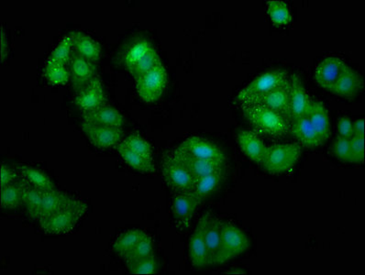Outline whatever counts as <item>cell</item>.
Returning a JSON list of instances; mask_svg holds the SVG:
<instances>
[{
    "mask_svg": "<svg viewBox=\"0 0 365 275\" xmlns=\"http://www.w3.org/2000/svg\"><path fill=\"white\" fill-rule=\"evenodd\" d=\"M127 267L133 274H155L158 271V264L153 255L142 260L130 262L127 264Z\"/></svg>",
    "mask_w": 365,
    "mask_h": 275,
    "instance_id": "39",
    "label": "cell"
},
{
    "mask_svg": "<svg viewBox=\"0 0 365 275\" xmlns=\"http://www.w3.org/2000/svg\"><path fill=\"white\" fill-rule=\"evenodd\" d=\"M243 113L257 133L280 138L290 131L291 123L283 115L260 105L242 107Z\"/></svg>",
    "mask_w": 365,
    "mask_h": 275,
    "instance_id": "1",
    "label": "cell"
},
{
    "mask_svg": "<svg viewBox=\"0 0 365 275\" xmlns=\"http://www.w3.org/2000/svg\"><path fill=\"white\" fill-rule=\"evenodd\" d=\"M152 47V44L145 39H140L135 41L127 51L126 56H125V65L127 69L130 73L133 71L134 67L137 63L142 60L143 57L145 56L147 51Z\"/></svg>",
    "mask_w": 365,
    "mask_h": 275,
    "instance_id": "35",
    "label": "cell"
},
{
    "mask_svg": "<svg viewBox=\"0 0 365 275\" xmlns=\"http://www.w3.org/2000/svg\"><path fill=\"white\" fill-rule=\"evenodd\" d=\"M43 194V190H38V188L29 184H27L26 188H25L24 206L26 207L29 216L33 219L38 220V217H39Z\"/></svg>",
    "mask_w": 365,
    "mask_h": 275,
    "instance_id": "33",
    "label": "cell"
},
{
    "mask_svg": "<svg viewBox=\"0 0 365 275\" xmlns=\"http://www.w3.org/2000/svg\"><path fill=\"white\" fill-rule=\"evenodd\" d=\"M200 204L191 193H175L171 210L176 228L180 230L190 228L195 211Z\"/></svg>",
    "mask_w": 365,
    "mask_h": 275,
    "instance_id": "9",
    "label": "cell"
},
{
    "mask_svg": "<svg viewBox=\"0 0 365 275\" xmlns=\"http://www.w3.org/2000/svg\"><path fill=\"white\" fill-rule=\"evenodd\" d=\"M153 247L155 245H153L152 237L145 233L137 244L124 256L123 259L126 261V264L142 260V259L153 255Z\"/></svg>",
    "mask_w": 365,
    "mask_h": 275,
    "instance_id": "32",
    "label": "cell"
},
{
    "mask_svg": "<svg viewBox=\"0 0 365 275\" xmlns=\"http://www.w3.org/2000/svg\"><path fill=\"white\" fill-rule=\"evenodd\" d=\"M354 136L364 138V118H359V120H354Z\"/></svg>",
    "mask_w": 365,
    "mask_h": 275,
    "instance_id": "44",
    "label": "cell"
},
{
    "mask_svg": "<svg viewBox=\"0 0 365 275\" xmlns=\"http://www.w3.org/2000/svg\"><path fill=\"white\" fill-rule=\"evenodd\" d=\"M290 131L299 145L306 148H316L323 145L307 115L293 121Z\"/></svg>",
    "mask_w": 365,
    "mask_h": 275,
    "instance_id": "23",
    "label": "cell"
},
{
    "mask_svg": "<svg viewBox=\"0 0 365 275\" xmlns=\"http://www.w3.org/2000/svg\"><path fill=\"white\" fill-rule=\"evenodd\" d=\"M117 150L118 155L121 156V158H123L131 168L144 172V174H152V172H155V168L153 159L144 157V156L139 155V153L131 151V150L125 146L123 142L118 145Z\"/></svg>",
    "mask_w": 365,
    "mask_h": 275,
    "instance_id": "29",
    "label": "cell"
},
{
    "mask_svg": "<svg viewBox=\"0 0 365 275\" xmlns=\"http://www.w3.org/2000/svg\"><path fill=\"white\" fill-rule=\"evenodd\" d=\"M289 97L290 83L288 79L283 85L269 92L268 94L259 98L252 105H260L262 107L270 108V110L283 115L289 120Z\"/></svg>",
    "mask_w": 365,
    "mask_h": 275,
    "instance_id": "16",
    "label": "cell"
},
{
    "mask_svg": "<svg viewBox=\"0 0 365 275\" xmlns=\"http://www.w3.org/2000/svg\"><path fill=\"white\" fill-rule=\"evenodd\" d=\"M347 65L339 57L329 56L322 60L317 66L315 80L322 88L331 89L338 81Z\"/></svg>",
    "mask_w": 365,
    "mask_h": 275,
    "instance_id": "13",
    "label": "cell"
},
{
    "mask_svg": "<svg viewBox=\"0 0 365 275\" xmlns=\"http://www.w3.org/2000/svg\"><path fill=\"white\" fill-rule=\"evenodd\" d=\"M27 184V181L21 175V177L14 183L7 187H0L2 209H15L22 206Z\"/></svg>",
    "mask_w": 365,
    "mask_h": 275,
    "instance_id": "25",
    "label": "cell"
},
{
    "mask_svg": "<svg viewBox=\"0 0 365 275\" xmlns=\"http://www.w3.org/2000/svg\"><path fill=\"white\" fill-rule=\"evenodd\" d=\"M71 194L58 190L43 191L38 220L53 215L73 200Z\"/></svg>",
    "mask_w": 365,
    "mask_h": 275,
    "instance_id": "24",
    "label": "cell"
},
{
    "mask_svg": "<svg viewBox=\"0 0 365 275\" xmlns=\"http://www.w3.org/2000/svg\"><path fill=\"white\" fill-rule=\"evenodd\" d=\"M171 153L178 162L188 169V171L196 177L197 180L207 177V175L226 171V164L223 162L193 157V156L179 151L176 148Z\"/></svg>",
    "mask_w": 365,
    "mask_h": 275,
    "instance_id": "10",
    "label": "cell"
},
{
    "mask_svg": "<svg viewBox=\"0 0 365 275\" xmlns=\"http://www.w3.org/2000/svg\"><path fill=\"white\" fill-rule=\"evenodd\" d=\"M21 177L20 172L14 171V169L4 164L0 169V187H7Z\"/></svg>",
    "mask_w": 365,
    "mask_h": 275,
    "instance_id": "42",
    "label": "cell"
},
{
    "mask_svg": "<svg viewBox=\"0 0 365 275\" xmlns=\"http://www.w3.org/2000/svg\"><path fill=\"white\" fill-rule=\"evenodd\" d=\"M106 95L103 85L98 78H95L84 88L78 91L76 97V104L83 112L96 110L104 105Z\"/></svg>",
    "mask_w": 365,
    "mask_h": 275,
    "instance_id": "14",
    "label": "cell"
},
{
    "mask_svg": "<svg viewBox=\"0 0 365 275\" xmlns=\"http://www.w3.org/2000/svg\"><path fill=\"white\" fill-rule=\"evenodd\" d=\"M73 53V40L71 34L63 38L60 43L54 48L48 60L56 61L62 63H68Z\"/></svg>",
    "mask_w": 365,
    "mask_h": 275,
    "instance_id": "37",
    "label": "cell"
},
{
    "mask_svg": "<svg viewBox=\"0 0 365 275\" xmlns=\"http://www.w3.org/2000/svg\"><path fill=\"white\" fill-rule=\"evenodd\" d=\"M302 146L299 143H280L267 147L262 167L271 175L291 170L299 161Z\"/></svg>",
    "mask_w": 365,
    "mask_h": 275,
    "instance_id": "3",
    "label": "cell"
},
{
    "mask_svg": "<svg viewBox=\"0 0 365 275\" xmlns=\"http://www.w3.org/2000/svg\"><path fill=\"white\" fill-rule=\"evenodd\" d=\"M290 97H289V121H293L303 116H306L309 111L312 99L304 88L299 75L289 76Z\"/></svg>",
    "mask_w": 365,
    "mask_h": 275,
    "instance_id": "12",
    "label": "cell"
},
{
    "mask_svg": "<svg viewBox=\"0 0 365 275\" xmlns=\"http://www.w3.org/2000/svg\"><path fill=\"white\" fill-rule=\"evenodd\" d=\"M2 33V60L5 58L6 56V50H7V48L5 47L6 41H5V35H4V31H1ZM8 51V50H7Z\"/></svg>",
    "mask_w": 365,
    "mask_h": 275,
    "instance_id": "45",
    "label": "cell"
},
{
    "mask_svg": "<svg viewBox=\"0 0 365 275\" xmlns=\"http://www.w3.org/2000/svg\"><path fill=\"white\" fill-rule=\"evenodd\" d=\"M224 175L225 172H220L197 179L196 187L191 194L196 197L200 204H202L205 200L219 190L224 180Z\"/></svg>",
    "mask_w": 365,
    "mask_h": 275,
    "instance_id": "27",
    "label": "cell"
},
{
    "mask_svg": "<svg viewBox=\"0 0 365 275\" xmlns=\"http://www.w3.org/2000/svg\"><path fill=\"white\" fill-rule=\"evenodd\" d=\"M73 50L93 63L98 62L101 57L102 49L97 40L82 33H71Z\"/></svg>",
    "mask_w": 365,
    "mask_h": 275,
    "instance_id": "26",
    "label": "cell"
},
{
    "mask_svg": "<svg viewBox=\"0 0 365 275\" xmlns=\"http://www.w3.org/2000/svg\"><path fill=\"white\" fill-rule=\"evenodd\" d=\"M145 233L140 229L128 230V232L123 233V234L118 237L117 241L115 242L113 251L118 256L123 258L137 244L138 242L143 238Z\"/></svg>",
    "mask_w": 365,
    "mask_h": 275,
    "instance_id": "31",
    "label": "cell"
},
{
    "mask_svg": "<svg viewBox=\"0 0 365 275\" xmlns=\"http://www.w3.org/2000/svg\"><path fill=\"white\" fill-rule=\"evenodd\" d=\"M135 81L138 94L143 101H156L165 90L168 73L161 63Z\"/></svg>",
    "mask_w": 365,
    "mask_h": 275,
    "instance_id": "7",
    "label": "cell"
},
{
    "mask_svg": "<svg viewBox=\"0 0 365 275\" xmlns=\"http://www.w3.org/2000/svg\"><path fill=\"white\" fill-rule=\"evenodd\" d=\"M352 162L361 164L364 159V138L354 136L350 140Z\"/></svg>",
    "mask_w": 365,
    "mask_h": 275,
    "instance_id": "41",
    "label": "cell"
},
{
    "mask_svg": "<svg viewBox=\"0 0 365 275\" xmlns=\"http://www.w3.org/2000/svg\"><path fill=\"white\" fill-rule=\"evenodd\" d=\"M84 123L121 128L124 124V118L120 112L110 105H104L94 110L83 113Z\"/></svg>",
    "mask_w": 365,
    "mask_h": 275,
    "instance_id": "22",
    "label": "cell"
},
{
    "mask_svg": "<svg viewBox=\"0 0 365 275\" xmlns=\"http://www.w3.org/2000/svg\"><path fill=\"white\" fill-rule=\"evenodd\" d=\"M44 78L53 85H63L67 84L71 79L70 69L65 63L48 60L43 71Z\"/></svg>",
    "mask_w": 365,
    "mask_h": 275,
    "instance_id": "30",
    "label": "cell"
},
{
    "mask_svg": "<svg viewBox=\"0 0 365 275\" xmlns=\"http://www.w3.org/2000/svg\"><path fill=\"white\" fill-rule=\"evenodd\" d=\"M17 169L21 177H24L29 185H33L38 190L43 191L56 190V187L52 179L39 168L30 165H20Z\"/></svg>",
    "mask_w": 365,
    "mask_h": 275,
    "instance_id": "28",
    "label": "cell"
},
{
    "mask_svg": "<svg viewBox=\"0 0 365 275\" xmlns=\"http://www.w3.org/2000/svg\"><path fill=\"white\" fill-rule=\"evenodd\" d=\"M123 143L131 151L139 153L144 157L153 159L152 146L146 140H144L143 137L138 135V134H133V135L127 137Z\"/></svg>",
    "mask_w": 365,
    "mask_h": 275,
    "instance_id": "38",
    "label": "cell"
},
{
    "mask_svg": "<svg viewBox=\"0 0 365 275\" xmlns=\"http://www.w3.org/2000/svg\"><path fill=\"white\" fill-rule=\"evenodd\" d=\"M363 88V78L347 66L344 73L339 76L338 81L331 89V92L339 97L354 98L356 97Z\"/></svg>",
    "mask_w": 365,
    "mask_h": 275,
    "instance_id": "19",
    "label": "cell"
},
{
    "mask_svg": "<svg viewBox=\"0 0 365 275\" xmlns=\"http://www.w3.org/2000/svg\"><path fill=\"white\" fill-rule=\"evenodd\" d=\"M332 153L339 161L344 162H352L350 140L338 137L333 142Z\"/></svg>",
    "mask_w": 365,
    "mask_h": 275,
    "instance_id": "40",
    "label": "cell"
},
{
    "mask_svg": "<svg viewBox=\"0 0 365 275\" xmlns=\"http://www.w3.org/2000/svg\"><path fill=\"white\" fill-rule=\"evenodd\" d=\"M307 116L322 142H327L331 136V127L329 112L327 110L325 105L312 99V103H310Z\"/></svg>",
    "mask_w": 365,
    "mask_h": 275,
    "instance_id": "20",
    "label": "cell"
},
{
    "mask_svg": "<svg viewBox=\"0 0 365 275\" xmlns=\"http://www.w3.org/2000/svg\"><path fill=\"white\" fill-rule=\"evenodd\" d=\"M205 223H206V217L204 215L198 222L190 242V257L192 264L197 268L209 266L207 246L204 237Z\"/></svg>",
    "mask_w": 365,
    "mask_h": 275,
    "instance_id": "21",
    "label": "cell"
},
{
    "mask_svg": "<svg viewBox=\"0 0 365 275\" xmlns=\"http://www.w3.org/2000/svg\"><path fill=\"white\" fill-rule=\"evenodd\" d=\"M81 128L92 145L101 149L110 148L116 145L123 136V129L118 127L84 123Z\"/></svg>",
    "mask_w": 365,
    "mask_h": 275,
    "instance_id": "11",
    "label": "cell"
},
{
    "mask_svg": "<svg viewBox=\"0 0 365 275\" xmlns=\"http://www.w3.org/2000/svg\"><path fill=\"white\" fill-rule=\"evenodd\" d=\"M163 177L165 183L175 193H191L197 181L188 169L172 155L171 152L166 153L163 157Z\"/></svg>",
    "mask_w": 365,
    "mask_h": 275,
    "instance_id": "6",
    "label": "cell"
},
{
    "mask_svg": "<svg viewBox=\"0 0 365 275\" xmlns=\"http://www.w3.org/2000/svg\"><path fill=\"white\" fill-rule=\"evenodd\" d=\"M267 6L269 17L274 24L284 25L289 24L292 20V16L286 2L273 0V1H268Z\"/></svg>",
    "mask_w": 365,
    "mask_h": 275,
    "instance_id": "36",
    "label": "cell"
},
{
    "mask_svg": "<svg viewBox=\"0 0 365 275\" xmlns=\"http://www.w3.org/2000/svg\"><path fill=\"white\" fill-rule=\"evenodd\" d=\"M88 206L84 201L73 197L63 209L39 220L41 230L46 235H65L71 232L86 215Z\"/></svg>",
    "mask_w": 365,
    "mask_h": 275,
    "instance_id": "2",
    "label": "cell"
},
{
    "mask_svg": "<svg viewBox=\"0 0 365 275\" xmlns=\"http://www.w3.org/2000/svg\"><path fill=\"white\" fill-rule=\"evenodd\" d=\"M237 142L248 158L256 164L262 165L267 153V146L257 133L250 130L240 131L237 135Z\"/></svg>",
    "mask_w": 365,
    "mask_h": 275,
    "instance_id": "18",
    "label": "cell"
},
{
    "mask_svg": "<svg viewBox=\"0 0 365 275\" xmlns=\"http://www.w3.org/2000/svg\"><path fill=\"white\" fill-rule=\"evenodd\" d=\"M69 63L72 85L76 92L96 78L94 63L80 56L73 50Z\"/></svg>",
    "mask_w": 365,
    "mask_h": 275,
    "instance_id": "15",
    "label": "cell"
},
{
    "mask_svg": "<svg viewBox=\"0 0 365 275\" xmlns=\"http://www.w3.org/2000/svg\"><path fill=\"white\" fill-rule=\"evenodd\" d=\"M205 217H206V223H205L204 237L207 246V264L215 265L220 252V243H222V222L210 214H206Z\"/></svg>",
    "mask_w": 365,
    "mask_h": 275,
    "instance_id": "17",
    "label": "cell"
},
{
    "mask_svg": "<svg viewBox=\"0 0 365 275\" xmlns=\"http://www.w3.org/2000/svg\"><path fill=\"white\" fill-rule=\"evenodd\" d=\"M161 63L158 53H157L155 48L152 46L147 51L145 56L143 57L142 60L134 67L133 71L130 72L131 76L135 80L139 79L140 76L152 71L153 68L161 65Z\"/></svg>",
    "mask_w": 365,
    "mask_h": 275,
    "instance_id": "34",
    "label": "cell"
},
{
    "mask_svg": "<svg viewBox=\"0 0 365 275\" xmlns=\"http://www.w3.org/2000/svg\"><path fill=\"white\" fill-rule=\"evenodd\" d=\"M352 123H354V121L351 120L350 118L347 117L341 118L338 123L339 136L351 140L354 136V125Z\"/></svg>",
    "mask_w": 365,
    "mask_h": 275,
    "instance_id": "43",
    "label": "cell"
},
{
    "mask_svg": "<svg viewBox=\"0 0 365 275\" xmlns=\"http://www.w3.org/2000/svg\"><path fill=\"white\" fill-rule=\"evenodd\" d=\"M288 79H289V76L284 70H271V71L262 73L254 81L250 83L247 86H245L239 93L237 100L242 105V107L254 104L259 98L283 85Z\"/></svg>",
    "mask_w": 365,
    "mask_h": 275,
    "instance_id": "4",
    "label": "cell"
},
{
    "mask_svg": "<svg viewBox=\"0 0 365 275\" xmlns=\"http://www.w3.org/2000/svg\"><path fill=\"white\" fill-rule=\"evenodd\" d=\"M251 247V242L246 233L235 224L222 222V243L216 264L225 262L239 257Z\"/></svg>",
    "mask_w": 365,
    "mask_h": 275,
    "instance_id": "5",
    "label": "cell"
},
{
    "mask_svg": "<svg viewBox=\"0 0 365 275\" xmlns=\"http://www.w3.org/2000/svg\"><path fill=\"white\" fill-rule=\"evenodd\" d=\"M179 151L193 157L226 162L225 153L215 143L200 137H190L178 147Z\"/></svg>",
    "mask_w": 365,
    "mask_h": 275,
    "instance_id": "8",
    "label": "cell"
}]
</instances>
